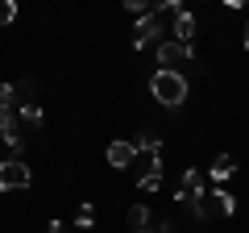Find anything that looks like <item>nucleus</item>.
Masks as SVG:
<instances>
[{"label": "nucleus", "instance_id": "ddd939ff", "mask_svg": "<svg viewBox=\"0 0 249 233\" xmlns=\"http://www.w3.org/2000/svg\"><path fill=\"white\" fill-rule=\"evenodd\" d=\"M183 188L196 192V196H204V175H199L196 167H187V171H183Z\"/></svg>", "mask_w": 249, "mask_h": 233}, {"label": "nucleus", "instance_id": "6e6552de", "mask_svg": "<svg viewBox=\"0 0 249 233\" xmlns=\"http://www.w3.org/2000/svg\"><path fill=\"white\" fill-rule=\"evenodd\" d=\"M232 175H237V158H232V154H220V158L208 167V179L212 183H224V179H232Z\"/></svg>", "mask_w": 249, "mask_h": 233}, {"label": "nucleus", "instance_id": "423d86ee", "mask_svg": "<svg viewBox=\"0 0 249 233\" xmlns=\"http://www.w3.org/2000/svg\"><path fill=\"white\" fill-rule=\"evenodd\" d=\"M133 162H137V150H133V142H108V167L124 171V167H133Z\"/></svg>", "mask_w": 249, "mask_h": 233}, {"label": "nucleus", "instance_id": "412c9836", "mask_svg": "<svg viewBox=\"0 0 249 233\" xmlns=\"http://www.w3.org/2000/svg\"><path fill=\"white\" fill-rule=\"evenodd\" d=\"M133 233H154V229H133Z\"/></svg>", "mask_w": 249, "mask_h": 233}, {"label": "nucleus", "instance_id": "1a4fd4ad", "mask_svg": "<svg viewBox=\"0 0 249 233\" xmlns=\"http://www.w3.org/2000/svg\"><path fill=\"white\" fill-rule=\"evenodd\" d=\"M137 188H142V192H158L162 188V158H150V171L137 179Z\"/></svg>", "mask_w": 249, "mask_h": 233}, {"label": "nucleus", "instance_id": "9d476101", "mask_svg": "<svg viewBox=\"0 0 249 233\" xmlns=\"http://www.w3.org/2000/svg\"><path fill=\"white\" fill-rule=\"evenodd\" d=\"M17 116H21V125H29V129H37V125H42V104H37V100H21V108H17Z\"/></svg>", "mask_w": 249, "mask_h": 233}, {"label": "nucleus", "instance_id": "f3484780", "mask_svg": "<svg viewBox=\"0 0 249 233\" xmlns=\"http://www.w3.org/2000/svg\"><path fill=\"white\" fill-rule=\"evenodd\" d=\"M13 17H17V4L13 0H0V25H9Z\"/></svg>", "mask_w": 249, "mask_h": 233}, {"label": "nucleus", "instance_id": "2eb2a0df", "mask_svg": "<svg viewBox=\"0 0 249 233\" xmlns=\"http://www.w3.org/2000/svg\"><path fill=\"white\" fill-rule=\"evenodd\" d=\"M216 200H220V213H224V216H232V213H237V196H229L224 188H216Z\"/></svg>", "mask_w": 249, "mask_h": 233}, {"label": "nucleus", "instance_id": "a211bd4d", "mask_svg": "<svg viewBox=\"0 0 249 233\" xmlns=\"http://www.w3.org/2000/svg\"><path fill=\"white\" fill-rule=\"evenodd\" d=\"M46 233H67V225H58V221H50V225H46Z\"/></svg>", "mask_w": 249, "mask_h": 233}, {"label": "nucleus", "instance_id": "f03ea898", "mask_svg": "<svg viewBox=\"0 0 249 233\" xmlns=\"http://www.w3.org/2000/svg\"><path fill=\"white\" fill-rule=\"evenodd\" d=\"M29 183H34V171H29L21 158H4L0 162V196H4V192H25Z\"/></svg>", "mask_w": 249, "mask_h": 233}, {"label": "nucleus", "instance_id": "39448f33", "mask_svg": "<svg viewBox=\"0 0 249 233\" xmlns=\"http://www.w3.org/2000/svg\"><path fill=\"white\" fill-rule=\"evenodd\" d=\"M21 116L17 113H4L0 116V137H4V146H9V150H21V146H25V134H21Z\"/></svg>", "mask_w": 249, "mask_h": 233}, {"label": "nucleus", "instance_id": "aec40b11", "mask_svg": "<svg viewBox=\"0 0 249 233\" xmlns=\"http://www.w3.org/2000/svg\"><path fill=\"white\" fill-rule=\"evenodd\" d=\"M245 50H249V25H245Z\"/></svg>", "mask_w": 249, "mask_h": 233}, {"label": "nucleus", "instance_id": "4468645a", "mask_svg": "<svg viewBox=\"0 0 249 233\" xmlns=\"http://www.w3.org/2000/svg\"><path fill=\"white\" fill-rule=\"evenodd\" d=\"M129 225H133V229H150V208L133 204V208H129Z\"/></svg>", "mask_w": 249, "mask_h": 233}, {"label": "nucleus", "instance_id": "20e7f679", "mask_svg": "<svg viewBox=\"0 0 249 233\" xmlns=\"http://www.w3.org/2000/svg\"><path fill=\"white\" fill-rule=\"evenodd\" d=\"M158 34H162V21H158V13H142L137 17V25H133V46L137 50H145V46H154L158 42Z\"/></svg>", "mask_w": 249, "mask_h": 233}, {"label": "nucleus", "instance_id": "9b49d317", "mask_svg": "<svg viewBox=\"0 0 249 233\" xmlns=\"http://www.w3.org/2000/svg\"><path fill=\"white\" fill-rule=\"evenodd\" d=\"M133 150H137V154H154V158H158V150H162V137H158V134H150V129H145V134H137Z\"/></svg>", "mask_w": 249, "mask_h": 233}, {"label": "nucleus", "instance_id": "f257e3e1", "mask_svg": "<svg viewBox=\"0 0 249 233\" xmlns=\"http://www.w3.org/2000/svg\"><path fill=\"white\" fill-rule=\"evenodd\" d=\"M150 92H154L158 104L178 108V104L187 100V92H191V83H187L183 71H154V75H150Z\"/></svg>", "mask_w": 249, "mask_h": 233}, {"label": "nucleus", "instance_id": "7ed1b4c3", "mask_svg": "<svg viewBox=\"0 0 249 233\" xmlns=\"http://www.w3.org/2000/svg\"><path fill=\"white\" fill-rule=\"evenodd\" d=\"M191 58H196V46H183V42H175V38L158 42V71H178V67L191 63Z\"/></svg>", "mask_w": 249, "mask_h": 233}, {"label": "nucleus", "instance_id": "0eeeda50", "mask_svg": "<svg viewBox=\"0 0 249 233\" xmlns=\"http://www.w3.org/2000/svg\"><path fill=\"white\" fill-rule=\"evenodd\" d=\"M170 38L183 42V46H191V38H196V17H191V13H178V17L170 21Z\"/></svg>", "mask_w": 249, "mask_h": 233}, {"label": "nucleus", "instance_id": "f8f14e48", "mask_svg": "<svg viewBox=\"0 0 249 233\" xmlns=\"http://www.w3.org/2000/svg\"><path fill=\"white\" fill-rule=\"evenodd\" d=\"M17 83H0V116L4 113H17Z\"/></svg>", "mask_w": 249, "mask_h": 233}, {"label": "nucleus", "instance_id": "dca6fc26", "mask_svg": "<svg viewBox=\"0 0 249 233\" xmlns=\"http://www.w3.org/2000/svg\"><path fill=\"white\" fill-rule=\"evenodd\" d=\"M91 221H96V213H91V204H79V213H75V225H79V229H88Z\"/></svg>", "mask_w": 249, "mask_h": 233}, {"label": "nucleus", "instance_id": "6ab92c4d", "mask_svg": "<svg viewBox=\"0 0 249 233\" xmlns=\"http://www.w3.org/2000/svg\"><path fill=\"white\" fill-rule=\"evenodd\" d=\"M154 233H170V221H158V229H154Z\"/></svg>", "mask_w": 249, "mask_h": 233}]
</instances>
